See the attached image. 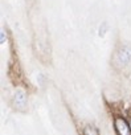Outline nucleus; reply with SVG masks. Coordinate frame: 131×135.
Returning <instances> with one entry per match:
<instances>
[{
    "mask_svg": "<svg viewBox=\"0 0 131 135\" xmlns=\"http://www.w3.org/2000/svg\"><path fill=\"white\" fill-rule=\"evenodd\" d=\"M84 135H99V132H98V130H97L94 126L88 124V126H85V128H84Z\"/></svg>",
    "mask_w": 131,
    "mask_h": 135,
    "instance_id": "obj_4",
    "label": "nucleus"
},
{
    "mask_svg": "<svg viewBox=\"0 0 131 135\" xmlns=\"http://www.w3.org/2000/svg\"><path fill=\"white\" fill-rule=\"evenodd\" d=\"M114 127L118 135H131V127L123 118H115Z\"/></svg>",
    "mask_w": 131,
    "mask_h": 135,
    "instance_id": "obj_2",
    "label": "nucleus"
},
{
    "mask_svg": "<svg viewBox=\"0 0 131 135\" xmlns=\"http://www.w3.org/2000/svg\"><path fill=\"white\" fill-rule=\"evenodd\" d=\"M113 62L115 66H126L131 62V46L128 45H123L120 46L113 58Z\"/></svg>",
    "mask_w": 131,
    "mask_h": 135,
    "instance_id": "obj_1",
    "label": "nucleus"
},
{
    "mask_svg": "<svg viewBox=\"0 0 131 135\" xmlns=\"http://www.w3.org/2000/svg\"><path fill=\"white\" fill-rule=\"evenodd\" d=\"M13 105L16 109L19 110H24L27 107V95L23 90H16L15 95H13Z\"/></svg>",
    "mask_w": 131,
    "mask_h": 135,
    "instance_id": "obj_3",
    "label": "nucleus"
}]
</instances>
